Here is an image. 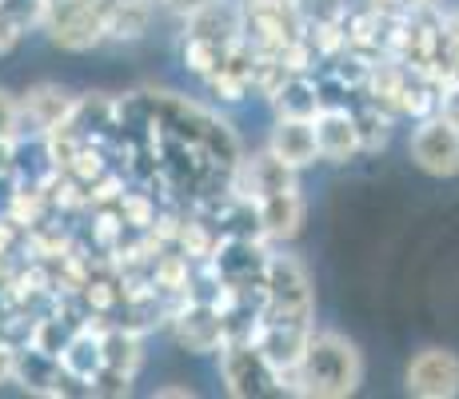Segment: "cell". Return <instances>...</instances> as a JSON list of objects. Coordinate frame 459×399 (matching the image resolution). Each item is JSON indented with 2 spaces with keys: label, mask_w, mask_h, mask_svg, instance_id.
Listing matches in <instances>:
<instances>
[{
  "label": "cell",
  "mask_w": 459,
  "mask_h": 399,
  "mask_svg": "<svg viewBox=\"0 0 459 399\" xmlns=\"http://www.w3.org/2000/svg\"><path fill=\"white\" fill-rule=\"evenodd\" d=\"M100 356L108 368H120L128 376H136L140 363H144V335L132 332L120 324H104L100 327Z\"/></svg>",
  "instance_id": "obj_21"
},
{
  "label": "cell",
  "mask_w": 459,
  "mask_h": 399,
  "mask_svg": "<svg viewBox=\"0 0 459 399\" xmlns=\"http://www.w3.org/2000/svg\"><path fill=\"white\" fill-rule=\"evenodd\" d=\"M316 128V152L328 164H348L359 156V132L351 108H320L312 120Z\"/></svg>",
  "instance_id": "obj_14"
},
{
  "label": "cell",
  "mask_w": 459,
  "mask_h": 399,
  "mask_svg": "<svg viewBox=\"0 0 459 399\" xmlns=\"http://www.w3.org/2000/svg\"><path fill=\"white\" fill-rule=\"evenodd\" d=\"M152 4L156 0H128V4H108L104 16V44H136L152 29Z\"/></svg>",
  "instance_id": "obj_20"
},
{
  "label": "cell",
  "mask_w": 459,
  "mask_h": 399,
  "mask_svg": "<svg viewBox=\"0 0 459 399\" xmlns=\"http://www.w3.org/2000/svg\"><path fill=\"white\" fill-rule=\"evenodd\" d=\"M220 356V384L232 399H264V395H288V379L264 360L255 343L228 340Z\"/></svg>",
  "instance_id": "obj_3"
},
{
  "label": "cell",
  "mask_w": 459,
  "mask_h": 399,
  "mask_svg": "<svg viewBox=\"0 0 459 399\" xmlns=\"http://www.w3.org/2000/svg\"><path fill=\"white\" fill-rule=\"evenodd\" d=\"M236 48V44H232ZM232 48H224V44H212V40H200V37H184L180 40V60H184V68H188L192 76H212L220 65H224V56Z\"/></svg>",
  "instance_id": "obj_23"
},
{
  "label": "cell",
  "mask_w": 459,
  "mask_h": 399,
  "mask_svg": "<svg viewBox=\"0 0 459 399\" xmlns=\"http://www.w3.org/2000/svg\"><path fill=\"white\" fill-rule=\"evenodd\" d=\"M65 128L73 136H81L84 144H108L117 136V104H112V96H104V92L76 96L73 117L65 120Z\"/></svg>",
  "instance_id": "obj_17"
},
{
  "label": "cell",
  "mask_w": 459,
  "mask_h": 399,
  "mask_svg": "<svg viewBox=\"0 0 459 399\" xmlns=\"http://www.w3.org/2000/svg\"><path fill=\"white\" fill-rule=\"evenodd\" d=\"M16 172V140H0V180H13Z\"/></svg>",
  "instance_id": "obj_31"
},
{
  "label": "cell",
  "mask_w": 459,
  "mask_h": 399,
  "mask_svg": "<svg viewBox=\"0 0 459 399\" xmlns=\"http://www.w3.org/2000/svg\"><path fill=\"white\" fill-rule=\"evenodd\" d=\"M13 384H21L29 395H44V399L81 395V387L65 376L60 360L32 348V343H16L13 348Z\"/></svg>",
  "instance_id": "obj_9"
},
{
  "label": "cell",
  "mask_w": 459,
  "mask_h": 399,
  "mask_svg": "<svg viewBox=\"0 0 459 399\" xmlns=\"http://www.w3.org/2000/svg\"><path fill=\"white\" fill-rule=\"evenodd\" d=\"M312 316H316V291L304 260H296L288 252H272L268 272H264V319L316 324Z\"/></svg>",
  "instance_id": "obj_2"
},
{
  "label": "cell",
  "mask_w": 459,
  "mask_h": 399,
  "mask_svg": "<svg viewBox=\"0 0 459 399\" xmlns=\"http://www.w3.org/2000/svg\"><path fill=\"white\" fill-rule=\"evenodd\" d=\"M204 88L216 104H240L255 92V52L244 40H236V48L224 56V65L212 76H204Z\"/></svg>",
  "instance_id": "obj_13"
},
{
  "label": "cell",
  "mask_w": 459,
  "mask_h": 399,
  "mask_svg": "<svg viewBox=\"0 0 459 399\" xmlns=\"http://www.w3.org/2000/svg\"><path fill=\"white\" fill-rule=\"evenodd\" d=\"M364 8H372L379 16H408L411 13V0H364Z\"/></svg>",
  "instance_id": "obj_30"
},
{
  "label": "cell",
  "mask_w": 459,
  "mask_h": 399,
  "mask_svg": "<svg viewBox=\"0 0 459 399\" xmlns=\"http://www.w3.org/2000/svg\"><path fill=\"white\" fill-rule=\"evenodd\" d=\"M351 117H356V132H359V156L384 152L387 140H392L395 117H387V112L376 108L372 100H356V104H351Z\"/></svg>",
  "instance_id": "obj_22"
},
{
  "label": "cell",
  "mask_w": 459,
  "mask_h": 399,
  "mask_svg": "<svg viewBox=\"0 0 459 399\" xmlns=\"http://www.w3.org/2000/svg\"><path fill=\"white\" fill-rule=\"evenodd\" d=\"M48 4H52V0H48Z\"/></svg>",
  "instance_id": "obj_36"
},
{
  "label": "cell",
  "mask_w": 459,
  "mask_h": 399,
  "mask_svg": "<svg viewBox=\"0 0 459 399\" xmlns=\"http://www.w3.org/2000/svg\"><path fill=\"white\" fill-rule=\"evenodd\" d=\"M408 152L416 160L420 172L436 176V180L459 176V128L452 120L439 117V112H431V117L416 120Z\"/></svg>",
  "instance_id": "obj_7"
},
{
  "label": "cell",
  "mask_w": 459,
  "mask_h": 399,
  "mask_svg": "<svg viewBox=\"0 0 459 399\" xmlns=\"http://www.w3.org/2000/svg\"><path fill=\"white\" fill-rule=\"evenodd\" d=\"M403 387L416 399H455L459 395V356L452 348H423L403 368Z\"/></svg>",
  "instance_id": "obj_8"
},
{
  "label": "cell",
  "mask_w": 459,
  "mask_h": 399,
  "mask_svg": "<svg viewBox=\"0 0 459 399\" xmlns=\"http://www.w3.org/2000/svg\"><path fill=\"white\" fill-rule=\"evenodd\" d=\"M104 0H52L44 16V32L65 52H92L104 44Z\"/></svg>",
  "instance_id": "obj_4"
},
{
  "label": "cell",
  "mask_w": 459,
  "mask_h": 399,
  "mask_svg": "<svg viewBox=\"0 0 459 399\" xmlns=\"http://www.w3.org/2000/svg\"><path fill=\"white\" fill-rule=\"evenodd\" d=\"M268 239H240V236H224L212 252L208 268L232 291H264V272H268Z\"/></svg>",
  "instance_id": "obj_5"
},
{
  "label": "cell",
  "mask_w": 459,
  "mask_h": 399,
  "mask_svg": "<svg viewBox=\"0 0 459 399\" xmlns=\"http://www.w3.org/2000/svg\"><path fill=\"white\" fill-rule=\"evenodd\" d=\"M364 384V356L343 332L312 327L304 356L288 376V395L304 399H348Z\"/></svg>",
  "instance_id": "obj_1"
},
{
  "label": "cell",
  "mask_w": 459,
  "mask_h": 399,
  "mask_svg": "<svg viewBox=\"0 0 459 399\" xmlns=\"http://www.w3.org/2000/svg\"><path fill=\"white\" fill-rule=\"evenodd\" d=\"M13 384V343H0V387Z\"/></svg>",
  "instance_id": "obj_33"
},
{
  "label": "cell",
  "mask_w": 459,
  "mask_h": 399,
  "mask_svg": "<svg viewBox=\"0 0 459 399\" xmlns=\"http://www.w3.org/2000/svg\"><path fill=\"white\" fill-rule=\"evenodd\" d=\"M268 104H272V112L284 120H316V112L324 108L320 84H316V76H307V73L284 76V84L268 96Z\"/></svg>",
  "instance_id": "obj_18"
},
{
  "label": "cell",
  "mask_w": 459,
  "mask_h": 399,
  "mask_svg": "<svg viewBox=\"0 0 459 399\" xmlns=\"http://www.w3.org/2000/svg\"><path fill=\"white\" fill-rule=\"evenodd\" d=\"M288 4L304 29H328V24H343L348 16V0H288Z\"/></svg>",
  "instance_id": "obj_24"
},
{
  "label": "cell",
  "mask_w": 459,
  "mask_h": 399,
  "mask_svg": "<svg viewBox=\"0 0 459 399\" xmlns=\"http://www.w3.org/2000/svg\"><path fill=\"white\" fill-rule=\"evenodd\" d=\"M268 148L276 160H284L292 172H304V168H312L316 160H320V152H316V128L312 120H284L276 117V124H272L268 132Z\"/></svg>",
  "instance_id": "obj_16"
},
{
  "label": "cell",
  "mask_w": 459,
  "mask_h": 399,
  "mask_svg": "<svg viewBox=\"0 0 459 399\" xmlns=\"http://www.w3.org/2000/svg\"><path fill=\"white\" fill-rule=\"evenodd\" d=\"M296 176L292 168L284 164V160H276L268 152V148H260V152H244L236 160L232 168V192L252 204H260L264 196H272V192H284V188H296Z\"/></svg>",
  "instance_id": "obj_10"
},
{
  "label": "cell",
  "mask_w": 459,
  "mask_h": 399,
  "mask_svg": "<svg viewBox=\"0 0 459 399\" xmlns=\"http://www.w3.org/2000/svg\"><path fill=\"white\" fill-rule=\"evenodd\" d=\"M132 379H136V376H128V371H120V368H108V363H100V368H96V376L88 379V395H100V399H125V395H132Z\"/></svg>",
  "instance_id": "obj_25"
},
{
  "label": "cell",
  "mask_w": 459,
  "mask_h": 399,
  "mask_svg": "<svg viewBox=\"0 0 459 399\" xmlns=\"http://www.w3.org/2000/svg\"><path fill=\"white\" fill-rule=\"evenodd\" d=\"M156 395H160V399H172V395H180V399H192L196 392H192V387H156Z\"/></svg>",
  "instance_id": "obj_34"
},
{
  "label": "cell",
  "mask_w": 459,
  "mask_h": 399,
  "mask_svg": "<svg viewBox=\"0 0 459 399\" xmlns=\"http://www.w3.org/2000/svg\"><path fill=\"white\" fill-rule=\"evenodd\" d=\"M24 40V32L16 29L13 21H8V13L0 8V56H8V52H16V44Z\"/></svg>",
  "instance_id": "obj_29"
},
{
  "label": "cell",
  "mask_w": 459,
  "mask_h": 399,
  "mask_svg": "<svg viewBox=\"0 0 459 399\" xmlns=\"http://www.w3.org/2000/svg\"><path fill=\"white\" fill-rule=\"evenodd\" d=\"M312 327L316 324H280V319H264L252 343L264 351V360L288 379L292 368L299 363V356H304V343H307V335H312Z\"/></svg>",
  "instance_id": "obj_15"
},
{
  "label": "cell",
  "mask_w": 459,
  "mask_h": 399,
  "mask_svg": "<svg viewBox=\"0 0 459 399\" xmlns=\"http://www.w3.org/2000/svg\"><path fill=\"white\" fill-rule=\"evenodd\" d=\"M104 4H128V0H104Z\"/></svg>",
  "instance_id": "obj_35"
},
{
  "label": "cell",
  "mask_w": 459,
  "mask_h": 399,
  "mask_svg": "<svg viewBox=\"0 0 459 399\" xmlns=\"http://www.w3.org/2000/svg\"><path fill=\"white\" fill-rule=\"evenodd\" d=\"M24 136V112L21 96L0 88V140H21Z\"/></svg>",
  "instance_id": "obj_27"
},
{
  "label": "cell",
  "mask_w": 459,
  "mask_h": 399,
  "mask_svg": "<svg viewBox=\"0 0 459 399\" xmlns=\"http://www.w3.org/2000/svg\"><path fill=\"white\" fill-rule=\"evenodd\" d=\"M76 96L60 84H32L21 92V112H24V136H48L52 128H60L73 117Z\"/></svg>",
  "instance_id": "obj_11"
},
{
  "label": "cell",
  "mask_w": 459,
  "mask_h": 399,
  "mask_svg": "<svg viewBox=\"0 0 459 399\" xmlns=\"http://www.w3.org/2000/svg\"><path fill=\"white\" fill-rule=\"evenodd\" d=\"M160 4H164L172 16H180V21H184V16H192L196 8H204L208 0H160Z\"/></svg>",
  "instance_id": "obj_32"
},
{
  "label": "cell",
  "mask_w": 459,
  "mask_h": 399,
  "mask_svg": "<svg viewBox=\"0 0 459 399\" xmlns=\"http://www.w3.org/2000/svg\"><path fill=\"white\" fill-rule=\"evenodd\" d=\"M168 332L172 340L180 343L184 351L192 356H212L228 343V332H224V312L216 304H204V299H180L168 316Z\"/></svg>",
  "instance_id": "obj_6"
},
{
  "label": "cell",
  "mask_w": 459,
  "mask_h": 399,
  "mask_svg": "<svg viewBox=\"0 0 459 399\" xmlns=\"http://www.w3.org/2000/svg\"><path fill=\"white\" fill-rule=\"evenodd\" d=\"M56 360H60V368H65V376L81 387V395H88V379H92L96 368L104 363V356H100V327L84 324L81 332L65 343V351H60Z\"/></svg>",
  "instance_id": "obj_19"
},
{
  "label": "cell",
  "mask_w": 459,
  "mask_h": 399,
  "mask_svg": "<svg viewBox=\"0 0 459 399\" xmlns=\"http://www.w3.org/2000/svg\"><path fill=\"white\" fill-rule=\"evenodd\" d=\"M0 8H4L8 21H13L24 37L44 29V16H48V0H0Z\"/></svg>",
  "instance_id": "obj_26"
},
{
  "label": "cell",
  "mask_w": 459,
  "mask_h": 399,
  "mask_svg": "<svg viewBox=\"0 0 459 399\" xmlns=\"http://www.w3.org/2000/svg\"><path fill=\"white\" fill-rule=\"evenodd\" d=\"M436 112H439L444 120H452L455 128H459V80H452V84H439Z\"/></svg>",
  "instance_id": "obj_28"
},
{
  "label": "cell",
  "mask_w": 459,
  "mask_h": 399,
  "mask_svg": "<svg viewBox=\"0 0 459 399\" xmlns=\"http://www.w3.org/2000/svg\"><path fill=\"white\" fill-rule=\"evenodd\" d=\"M255 212H260V232L268 244H288V239H296L304 232V220H307V200L304 192L296 188H284V192H272V196H264L255 204Z\"/></svg>",
  "instance_id": "obj_12"
}]
</instances>
